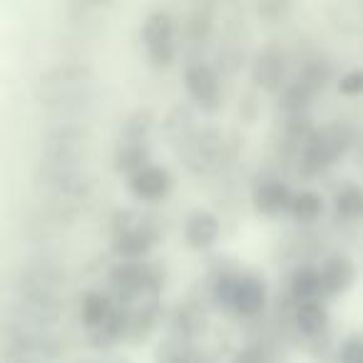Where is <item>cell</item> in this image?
<instances>
[{"instance_id":"obj_16","label":"cell","mask_w":363,"mask_h":363,"mask_svg":"<svg viewBox=\"0 0 363 363\" xmlns=\"http://www.w3.org/2000/svg\"><path fill=\"white\" fill-rule=\"evenodd\" d=\"M294 326L306 338H323L331 328V311L326 301H303L294 303Z\"/></svg>"},{"instance_id":"obj_12","label":"cell","mask_w":363,"mask_h":363,"mask_svg":"<svg viewBox=\"0 0 363 363\" xmlns=\"http://www.w3.org/2000/svg\"><path fill=\"white\" fill-rule=\"evenodd\" d=\"M316 269H318V277H321L323 298L346 294L356 284L358 277L356 262L346 252H341V249H333V252L323 254V259L316 264Z\"/></svg>"},{"instance_id":"obj_24","label":"cell","mask_w":363,"mask_h":363,"mask_svg":"<svg viewBox=\"0 0 363 363\" xmlns=\"http://www.w3.org/2000/svg\"><path fill=\"white\" fill-rule=\"evenodd\" d=\"M214 28V11L209 6H194L187 13V21H184V40L182 43H192L199 45L212 35Z\"/></svg>"},{"instance_id":"obj_23","label":"cell","mask_w":363,"mask_h":363,"mask_svg":"<svg viewBox=\"0 0 363 363\" xmlns=\"http://www.w3.org/2000/svg\"><path fill=\"white\" fill-rule=\"evenodd\" d=\"M277 105L279 110L286 112V117H301L306 115V110L311 107V100H313V90H308L301 80H289L286 85L281 87V92L277 95Z\"/></svg>"},{"instance_id":"obj_11","label":"cell","mask_w":363,"mask_h":363,"mask_svg":"<svg viewBox=\"0 0 363 363\" xmlns=\"http://www.w3.org/2000/svg\"><path fill=\"white\" fill-rule=\"evenodd\" d=\"M269 303V284L259 272L252 269H242L234 284L232 303L229 311L237 313L239 318H257L264 313Z\"/></svg>"},{"instance_id":"obj_17","label":"cell","mask_w":363,"mask_h":363,"mask_svg":"<svg viewBox=\"0 0 363 363\" xmlns=\"http://www.w3.org/2000/svg\"><path fill=\"white\" fill-rule=\"evenodd\" d=\"M197 130V110L192 105H177L162 117V135L169 145H187Z\"/></svg>"},{"instance_id":"obj_15","label":"cell","mask_w":363,"mask_h":363,"mask_svg":"<svg viewBox=\"0 0 363 363\" xmlns=\"http://www.w3.org/2000/svg\"><path fill=\"white\" fill-rule=\"evenodd\" d=\"M115 311L117 303L112 301V296L105 289H85L80 303H77V316H80V323L85 326L87 333L100 328Z\"/></svg>"},{"instance_id":"obj_1","label":"cell","mask_w":363,"mask_h":363,"mask_svg":"<svg viewBox=\"0 0 363 363\" xmlns=\"http://www.w3.org/2000/svg\"><path fill=\"white\" fill-rule=\"evenodd\" d=\"M95 72L90 65L80 60H65L50 65L40 72L35 82V95L43 105H50L55 110H70L80 107L92 95Z\"/></svg>"},{"instance_id":"obj_20","label":"cell","mask_w":363,"mask_h":363,"mask_svg":"<svg viewBox=\"0 0 363 363\" xmlns=\"http://www.w3.org/2000/svg\"><path fill=\"white\" fill-rule=\"evenodd\" d=\"M331 209L336 219L346 224L363 222V187L356 182H343L331 194Z\"/></svg>"},{"instance_id":"obj_8","label":"cell","mask_w":363,"mask_h":363,"mask_svg":"<svg viewBox=\"0 0 363 363\" xmlns=\"http://www.w3.org/2000/svg\"><path fill=\"white\" fill-rule=\"evenodd\" d=\"M252 85L269 95H279L281 87L289 82V52L281 43L269 40L257 50L249 67Z\"/></svg>"},{"instance_id":"obj_22","label":"cell","mask_w":363,"mask_h":363,"mask_svg":"<svg viewBox=\"0 0 363 363\" xmlns=\"http://www.w3.org/2000/svg\"><path fill=\"white\" fill-rule=\"evenodd\" d=\"M169 326H172V338H179V341L189 343L204 328V311L192 301L179 303L174 308V313L169 316Z\"/></svg>"},{"instance_id":"obj_25","label":"cell","mask_w":363,"mask_h":363,"mask_svg":"<svg viewBox=\"0 0 363 363\" xmlns=\"http://www.w3.org/2000/svg\"><path fill=\"white\" fill-rule=\"evenodd\" d=\"M155 363H199V353L192 348V343L167 336L164 341L160 343Z\"/></svg>"},{"instance_id":"obj_5","label":"cell","mask_w":363,"mask_h":363,"mask_svg":"<svg viewBox=\"0 0 363 363\" xmlns=\"http://www.w3.org/2000/svg\"><path fill=\"white\" fill-rule=\"evenodd\" d=\"M182 82L187 90L189 105L202 115H217L224 105V85L217 67L209 65L202 57H192L184 62Z\"/></svg>"},{"instance_id":"obj_3","label":"cell","mask_w":363,"mask_h":363,"mask_svg":"<svg viewBox=\"0 0 363 363\" xmlns=\"http://www.w3.org/2000/svg\"><path fill=\"white\" fill-rule=\"evenodd\" d=\"M112 254L117 259H147L162 237L157 219L140 209H117L110 222Z\"/></svg>"},{"instance_id":"obj_6","label":"cell","mask_w":363,"mask_h":363,"mask_svg":"<svg viewBox=\"0 0 363 363\" xmlns=\"http://www.w3.org/2000/svg\"><path fill=\"white\" fill-rule=\"evenodd\" d=\"M35 187L40 189L45 197L55 199V202H77L85 199L95 187V179L87 169L82 167H62V164H45L43 162L38 167Z\"/></svg>"},{"instance_id":"obj_9","label":"cell","mask_w":363,"mask_h":363,"mask_svg":"<svg viewBox=\"0 0 363 363\" xmlns=\"http://www.w3.org/2000/svg\"><path fill=\"white\" fill-rule=\"evenodd\" d=\"M127 192L135 202L140 204H160L169 197V192L174 189V174L169 172V167L160 164V162H150L142 169L132 172L130 177H125Z\"/></svg>"},{"instance_id":"obj_19","label":"cell","mask_w":363,"mask_h":363,"mask_svg":"<svg viewBox=\"0 0 363 363\" xmlns=\"http://www.w3.org/2000/svg\"><path fill=\"white\" fill-rule=\"evenodd\" d=\"M160 303L157 298H147V301L130 306V323H127V341L130 343H145L152 333L160 328Z\"/></svg>"},{"instance_id":"obj_28","label":"cell","mask_w":363,"mask_h":363,"mask_svg":"<svg viewBox=\"0 0 363 363\" xmlns=\"http://www.w3.org/2000/svg\"><path fill=\"white\" fill-rule=\"evenodd\" d=\"M0 363H48L43 358H33V356H21V353H3L0 356Z\"/></svg>"},{"instance_id":"obj_7","label":"cell","mask_w":363,"mask_h":363,"mask_svg":"<svg viewBox=\"0 0 363 363\" xmlns=\"http://www.w3.org/2000/svg\"><path fill=\"white\" fill-rule=\"evenodd\" d=\"M90 147V132L75 122L55 125L43 140V162L62 167H82Z\"/></svg>"},{"instance_id":"obj_21","label":"cell","mask_w":363,"mask_h":363,"mask_svg":"<svg viewBox=\"0 0 363 363\" xmlns=\"http://www.w3.org/2000/svg\"><path fill=\"white\" fill-rule=\"evenodd\" d=\"M289 298H291L294 303L323 301L321 277H318L316 267L303 264V267H296L291 274H289Z\"/></svg>"},{"instance_id":"obj_4","label":"cell","mask_w":363,"mask_h":363,"mask_svg":"<svg viewBox=\"0 0 363 363\" xmlns=\"http://www.w3.org/2000/svg\"><path fill=\"white\" fill-rule=\"evenodd\" d=\"M142 48L155 67H169L179 57V23L167 8H157V11L147 13L140 28Z\"/></svg>"},{"instance_id":"obj_10","label":"cell","mask_w":363,"mask_h":363,"mask_svg":"<svg viewBox=\"0 0 363 363\" xmlns=\"http://www.w3.org/2000/svg\"><path fill=\"white\" fill-rule=\"evenodd\" d=\"M222 219L207 207H194L182 219V239L192 252H212L222 239Z\"/></svg>"},{"instance_id":"obj_29","label":"cell","mask_w":363,"mask_h":363,"mask_svg":"<svg viewBox=\"0 0 363 363\" xmlns=\"http://www.w3.org/2000/svg\"><path fill=\"white\" fill-rule=\"evenodd\" d=\"M80 363H127V361L117 356H102V358H97V361H80Z\"/></svg>"},{"instance_id":"obj_13","label":"cell","mask_w":363,"mask_h":363,"mask_svg":"<svg viewBox=\"0 0 363 363\" xmlns=\"http://www.w3.org/2000/svg\"><path fill=\"white\" fill-rule=\"evenodd\" d=\"M294 189L289 187V182H284L281 177H262L252 187V207L259 217H281L289 212L291 204Z\"/></svg>"},{"instance_id":"obj_2","label":"cell","mask_w":363,"mask_h":363,"mask_svg":"<svg viewBox=\"0 0 363 363\" xmlns=\"http://www.w3.org/2000/svg\"><path fill=\"white\" fill-rule=\"evenodd\" d=\"M162 289V277L157 267L147 259H117L107 272V289L117 306H137L147 298H157Z\"/></svg>"},{"instance_id":"obj_26","label":"cell","mask_w":363,"mask_h":363,"mask_svg":"<svg viewBox=\"0 0 363 363\" xmlns=\"http://www.w3.org/2000/svg\"><path fill=\"white\" fill-rule=\"evenodd\" d=\"M336 90L338 95L348 97V100H356L363 95V67H351V70L341 72L336 77Z\"/></svg>"},{"instance_id":"obj_27","label":"cell","mask_w":363,"mask_h":363,"mask_svg":"<svg viewBox=\"0 0 363 363\" xmlns=\"http://www.w3.org/2000/svg\"><path fill=\"white\" fill-rule=\"evenodd\" d=\"M338 363H363V336H348L338 346Z\"/></svg>"},{"instance_id":"obj_14","label":"cell","mask_w":363,"mask_h":363,"mask_svg":"<svg viewBox=\"0 0 363 363\" xmlns=\"http://www.w3.org/2000/svg\"><path fill=\"white\" fill-rule=\"evenodd\" d=\"M152 162V140L150 137H137L120 132L115 140V150H112V164L120 174L130 177L132 172L142 169L145 164Z\"/></svg>"},{"instance_id":"obj_18","label":"cell","mask_w":363,"mask_h":363,"mask_svg":"<svg viewBox=\"0 0 363 363\" xmlns=\"http://www.w3.org/2000/svg\"><path fill=\"white\" fill-rule=\"evenodd\" d=\"M286 214L298 227H313V224L321 222V217L326 214V197L313 187L294 189V197H291V204H289Z\"/></svg>"}]
</instances>
